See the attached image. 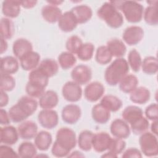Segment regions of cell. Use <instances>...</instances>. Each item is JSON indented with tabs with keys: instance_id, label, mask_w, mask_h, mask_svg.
Masks as SVG:
<instances>
[{
	"instance_id": "21",
	"label": "cell",
	"mask_w": 158,
	"mask_h": 158,
	"mask_svg": "<svg viewBox=\"0 0 158 158\" xmlns=\"http://www.w3.org/2000/svg\"><path fill=\"white\" fill-rule=\"evenodd\" d=\"M75 15L78 24H83L88 22L93 16L91 8L86 4L77 5L70 10Z\"/></svg>"
},
{
	"instance_id": "29",
	"label": "cell",
	"mask_w": 158,
	"mask_h": 158,
	"mask_svg": "<svg viewBox=\"0 0 158 158\" xmlns=\"http://www.w3.org/2000/svg\"><path fill=\"white\" fill-rule=\"evenodd\" d=\"M19 69V64L16 57L7 56L1 59V73L12 75L15 73Z\"/></svg>"
},
{
	"instance_id": "56",
	"label": "cell",
	"mask_w": 158,
	"mask_h": 158,
	"mask_svg": "<svg viewBox=\"0 0 158 158\" xmlns=\"http://www.w3.org/2000/svg\"><path fill=\"white\" fill-rule=\"evenodd\" d=\"M118 156L112 153V152L108 151L107 152H105L101 156V157H106V158H114V157H117Z\"/></svg>"
},
{
	"instance_id": "52",
	"label": "cell",
	"mask_w": 158,
	"mask_h": 158,
	"mask_svg": "<svg viewBox=\"0 0 158 158\" xmlns=\"http://www.w3.org/2000/svg\"><path fill=\"white\" fill-rule=\"evenodd\" d=\"M38 1H35V0H23V1H20V4H21V7L25 8V9H31L34 7Z\"/></svg>"
},
{
	"instance_id": "42",
	"label": "cell",
	"mask_w": 158,
	"mask_h": 158,
	"mask_svg": "<svg viewBox=\"0 0 158 158\" xmlns=\"http://www.w3.org/2000/svg\"><path fill=\"white\" fill-rule=\"evenodd\" d=\"M94 52V46L93 43L87 42L83 43L77 53V57L82 61H88L93 57Z\"/></svg>"
},
{
	"instance_id": "41",
	"label": "cell",
	"mask_w": 158,
	"mask_h": 158,
	"mask_svg": "<svg viewBox=\"0 0 158 158\" xmlns=\"http://www.w3.org/2000/svg\"><path fill=\"white\" fill-rule=\"evenodd\" d=\"M127 62L131 69L135 72H138L141 67L142 59L139 52L136 49H133L130 51L128 54Z\"/></svg>"
},
{
	"instance_id": "1",
	"label": "cell",
	"mask_w": 158,
	"mask_h": 158,
	"mask_svg": "<svg viewBox=\"0 0 158 158\" xmlns=\"http://www.w3.org/2000/svg\"><path fill=\"white\" fill-rule=\"evenodd\" d=\"M77 143L75 132L70 128L61 127L56 133V140L51 148V153L56 157H68Z\"/></svg>"
},
{
	"instance_id": "25",
	"label": "cell",
	"mask_w": 158,
	"mask_h": 158,
	"mask_svg": "<svg viewBox=\"0 0 158 158\" xmlns=\"http://www.w3.org/2000/svg\"><path fill=\"white\" fill-rule=\"evenodd\" d=\"M157 1H148L149 6L144 10L143 19L145 22L151 26H156L158 24L157 17Z\"/></svg>"
},
{
	"instance_id": "39",
	"label": "cell",
	"mask_w": 158,
	"mask_h": 158,
	"mask_svg": "<svg viewBox=\"0 0 158 158\" xmlns=\"http://www.w3.org/2000/svg\"><path fill=\"white\" fill-rule=\"evenodd\" d=\"M141 69L147 75H155L158 70V61L154 56H147L143 60Z\"/></svg>"
},
{
	"instance_id": "48",
	"label": "cell",
	"mask_w": 158,
	"mask_h": 158,
	"mask_svg": "<svg viewBox=\"0 0 158 158\" xmlns=\"http://www.w3.org/2000/svg\"><path fill=\"white\" fill-rule=\"evenodd\" d=\"M1 157H19L18 154L9 146L3 144L0 146Z\"/></svg>"
},
{
	"instance_id": "24",
	"label": "cell",
	"mask_w": 158,
	"mask_h": 158,
	"mask_svg": "<svg viewBox=\"0 0 158 158\" xmlns=\"http://www.w3.org/2000/svg\"><path fill=\"white\" fill-rule=\"evenodd\" d=\"M41 14L43 19L46 22L54 23L58 22L62 12L58 6L47 4L42 7Z\"/></svg>"
},
{
	"instance_id": "5",
	"label": "cell",
	"mask_w": 158,
	"mask_h": 158,
	"mask_svg": "<svg viewBox=\"0 0 158 158\" xmlns=\"http://www.w3.org/2000/svg\"><path fill=\"white\" fill-rule=\"evenodd\" d=\"M96 14L100 19L112 28H118L124 22L122 14L110 1L103 3Z\"/></svg>"
},
{
	"instance_id": "57",
	"label": "cell",
	"mask_w": 158,
	"mask_h": 158,
	"mask_svg": "<svg viewBox=\"0 0 158 158\" xmlns=\"http://www.w3.org/2000/svg\"><path fill=\"white\" fill-rule=\"evenodd\" d=\"M47 2L48 4H51L55 6H58L59 5H60L62 3L64 2V1H57V0H52V1H48Z\"/></svg>"
},
{
	"instance_id": "36",
	"label": "cell",
	"mask_w": 158,
	"mask_h": 158,
	"mask_svg": "<svg viewBox=\"0 0 158 158\" xmlns=\"http://www.w3.org/2000/svg\"><path fill=\"white\" fill-rule=\"evenodd\" d=\"M17 154L19 157L32 158L37 154V148L35 144L30 141H23L18 147Z\"/></svg>"
},
{
	"instance_id": "55",
	"label": "cell",
	"mask_w": 158,
	"mask_h": 158,
	"mask_svg": "<svg viewBox=\"0 0 158 158\" xmlns=\"http://www.w3.org/2000/svg\"><path fill=\"white\" fill-rule=\"evenodd\" d=\"M69 157H84L85 155L78 151H75L69 154Z\"/></svg>"
},
{
	"instance_id": "7",
	"label": "cell",
	"mask_w": 158,
	"mask_h": 158,
	"mask_svg": "<svg viewBox=\"0 0 158 158\" xmlns=\"http://www.w3.org/2000/svg\"><path fill=\"white\" fill-rule=\"evenodd\" d=\"M83 91L81 85L74 81H69L64 83L62 88L63 98L69 102H76L82 97Z\"/></svg>"
},
{
	"instance_id": "23",
	"label": "cell",
	"mask_w": 158,
	"mask_h": 158,
	"mask_svg": "<svg viewBox=\"0 0 158 158\" xmlns=\"http://www.w3.org/2000/svg\"><path fill=\"white\" fill-rule=\"evenodd\" d=\"M59 102L57 93L53 90H47L39 98L38 104L43 109H51Z\"/></svg>"
},
{
	"instance_id": "15",
	"label": "cell",
	"mask_w": 158,
	"mask_h": 158,
	"mask_svg": "<svg viewBox=\"0 0 158 158\" xmlns=\"http://www.w3.org/2000/svg\"><path fill=\"white\" fill-rule=\"evenodd\" d=\"M17 128L19 137L25 140L34 138L38 133L37 124L31 120H25L20 123Z\"/></svg>"
},
{
	"instance_id": "17",
	"label": "cell",
	"mask_w": 158,
	"mask_h": 158,
	"mask_svg": "<svg viewBox=\"0 0 158 158\" xmlns=\"http://www.w3.org/2000/svg\"><path fill=\"white\" fill-rule=\"evenodd\" d=\"M19 138L17 128L12 125H4L0 128L1 143L7 145L15 144Z\"/></svg>"
},
{
	"instance_id": "13",
	"label": "cell",
	"mask_w": 158,
	"mask_h": 158,
	"mask_svg": "<svg viewBox=\"0 0 158 158\" xmlns=\"http://www.w3.org/2000/svg\"><path fill=\"white\" fill-rule=\"evenodd\" d=\"M110 131L115 138L124 139L129 137L131 130L128 123L124 120L116 118L110 123Z\"/></svg>"
},
{
	"instance_id": "53",
	"label": "cell",
	"mask_w": 158,
	"mask_h": 158,
	"mask_svg": "<svg viewBox=\"0 0 158 158\" xmlns=\"http://www.w3.org/2000/svg\"><path fill=\"white\" fill-rule=\"evenodd\" d=\"M8 48V44L6 39L1 37V54H3L4 52H6Z\"/></svg>"
},
{
	"instance_id": "49",
	"label": "cell",
	"mask_w": 158,
	"mask_h": 158,
	"mask_svg": "<svg viewBox=\"0 0 158 158\" xmlns=\"http://www.w3.org/2000/svg\"><path fill=\"white\" fill-rule=\"evenodd\" d=\"M122 157L124 158H141L143 155L141 151L136 148H129L123 151Z\"/></svg>"
},
{
	"instance_id": "3",
	"label": "cell",
	"mask_w": 158,
	"mask_h": 158,
	"mask_svg": "<svg viewBox=\"0 0 158 158\" xmlns=\"http://www.w3.org/2000/svg\"><path fill=\"white\" fill-rule=\"evenodd\" d=\"M129 70L130 67L125 59L116 58L109 65L104 72L105 81L110 86H116L128 75Z\"/></svg>"
},
{
	"instance_id": "34",
	"label": "cell",
	"mask_w": 158,
	"mask_h": 158,
	"mask_svg": "<svg viewBox=\"0 0 158 158\" xmlns=\"http://www.w3.org/2000/svg\"><path fill=\"white\" fill-rule=\"evenodd\" d=\"M93 135V132L88 130H83L79 133L77 138V144L81 150L88 152L92 149Z\"/></svg>"
},
{
	"instance_id": "33",
	"label": "cell",
	"mask_w": 158,
	"mask_h": 158,
	"mask_svg": "<svg viewBox=\"0 0 158 158\" xmlns=\"http://www.w3.org/2000/svg\"><path fill=\"white\" fill-rule=\"evenodd\" d=\"M38 67L49 78L56 75L59 71V64L53 59L46 58L42 60Z\"/></svg>"
},
{
	"instance_id": "35",
	"label": "cell",
	"mask_w": 158,
	"mask_h": 158,
	"mask_svg": "<svg viewBox=\"0 0 158 158\" xmlns=\"http://www.w3.org/2000/svg\"><path fill=\"white\" fill-rule=\"evenodd\" d=\"M138 79L136 75L128 74L118 83L119 89L123 93H130L138 87Z\"/></svg>"
},
{
	"instance_id": "26",
	"label": "cell",
	"mask_w": 158,
	"mask_h": 158,
	"mask_svg": "<svg viewBox=\"0 0 158 158\" xmlns=\"http://www.w3.org/2000/svg\"><path fill=\"white\" fill-rule=\"evenodd\" d=\"M106 47L112 56L116 58L123 57L127 52V47L124 42L117 38H111L108 40Z\"/></svg>"
},
{
	"instance_id": "31",
	"label": "cell",
	"mask_w": 158,
	"mask_h": 158,
	"mask_svg": "<svg viewBox=\"0 0 158 158\" xmlns=\"http://www.w3.org/2000/svg\"><path fill=\"white\" fill-rule=\"evenodd\" d=\"M143 116V110L138 106L130 105L127 106L122 113V119L130 125Z\"/></svg>"
},
{
	"instance_id": "22",
	"label": "cell",
	"mask_w": 158,
	"mask_h": 158,
	"mask_svg": "<svg viewBox=\"0 0 158 158\" xmlns=\"http://www.w3.org/2000/svg\"><path fill=\"white\" fill-rule=\"evenodd\" d=\"M20 1L6 0L2 2V12L6 17L14 19L20 13Z\"/></svg>"
},
{
	"instance_id": "12",
	"label": "cell",
	"mask_w": 158,
	"mask_h": 158,
	"mask_svg": "<svg viewBox=\"0 0 158 158\" xmlns=\"http://www.w3.org/2000/svg\"><path fill=\"white\" fill-rule=\"evenodd\" d=\"M81 116V108L77 104H67L62 108L61 111L62 119L67 124H75L80 120Z\"/></svg>"
},
{
	"instance_id": "47",
	"label": "cell",
	"mask_w": 158,
	"mask_h": 158,
	"mask_svg": "<svg viewBox=\"0 0 158 158\" xmlns=\"http://www.w3.org/2000/svg\"><path fill=\"white\" fill-rule=\"evenodd\" d=\"M145 117L149 120L154 121L158 119V106L157 103H152L146 107L144 111Z\"/></svg>"
},
{
	"instance_id": "37",
	"label": "cell",
	"mask_w": 158,
	"mask_h": 158,
	"mask_svg": "<svg viewBox=\"0 0 158 158\" xmlns=\"http://www.w3.org/2000/svg\"><path fill=\"white\" fill-rule=\"evenodd\" d=\"M15 32L14 24L10 19L2 17L0 22L1 37L6 40L11 39Z\"/></svg>"
},
{
	"instance_id": "40",
	"label": "cell",
	"mask_w": 158,
	"mask_h": 158,
	"mask_svg": "<svg viewBox=\"0 0 158 158\" xmlns=\"http://www.w3.org/2000/svg\"><path fill=\"white\" fill-rule=\"evenodd\" d=\"M112 55L106 46H100L96 51L95 60L100 65L108 64L112 60Z\"/></svg>"
},
{
	"instance_id": "50",
	"label": "cell",
	"mask_w": 158,
	"mask_h": 158,
	"mask_svg": "<svg viewBox=\"0 0 158 158\" xmlns=\"http://www.w3.org/2000/svg\"><path fill=\"white\" fill-rule=\"evenodd\" d=\"M11 120L9 113L2 108L0 109V124L1 125H7L10 123Z\"/></svg>"
},
{
	"instance_id": "32",
	"label": "cell",
	"mask_w": 158,
	"mask_h": 158,
	"mask_svg": "<svg viewBox=\"0 0 158 158\" xmlns=\"http://www.w3.org/2000/svg\"><path fill=\"white\" fill-rule=\"evenodd\" d=\"M99 103L110 112H112L119 110L123 106L122 101L117 96L112 94H107L102 96Z\"/></svg>"
},
{
	"instance_id": "28",
	"label": "cell",
	"mask_w": 158,
	"mask_h": 158,
	"mask_svg": "<svg viewBox=\"0 0 158 158\" xmlns=\"http://www.w3.org/2000/svg\"><path fill=\"white\" fill-rule=\"evenodd\" d=\"M52 142L51 134L45 130H41L37 133L34 138V144L37 149L41 151H46L49 149Z\"/></svg>"
},
{
	"instance_id": "54",
	"label": "cell",
	"mask_w": 158,
	"mask_h": 158,
	"mask_svg": "<svg viewBox=\"0 0 158 158\" xmlns=\"http://www.w3.org/2000/svg\"><path fill=\"white\" fill-rule=\"evenodd\" d=\"M158 121L157 120H154L152 121L151 126H150V128H151V131L152 133H154V135H156V136H157V133H158Z\"/></svg>"
},
{
	"instance_id": "20",
	"label": "cell",
	"mask_w": 158,
	"mask_h": 158,
	"mask_svg": "<svg viewBox=\"0 0 158 158\" xmlns=\"http://www.w3.org/2000/svg\"><path fill=\"white\" fill-rule=\"evenodd\" d=\"M32 51V43L27 39L23 38H18L13 43L12 52L15 57L19 59L25 54Z\"/></svg>"
},
{
	"instance_id": "51",
	"label": "cell",
	"mask_w": 158,
	"mask_h": 158,
	"mask_svg": "<svg viewBox=\"0 0 158 158\" xmlns=\"http://www.w3.org/2000/svg\"><path fill=\"white\" fill-rule=\"evenodd\" d=\"M0 107L2 108L8 104L9 98L8 94L6 93V91L0 89Z\"/></svg>"
},
{
	"instance_id": "46",
	"label": "cell",
	"mask_w": 158,
	"mask_h": 158,
	"mask_svg": "<svg viewBox=\"0 0 158 158\" xmlns=\"http://www.w3.org/2000/svg\"><path fill=\"white\" fill-rule=\"evenodd\" d=\"M125 147L126 142L123 139L114 137V138H112L108 151L118 156V154L123 152L125 149Z\"/></svg>"
},
{
	"instance_id": "9",
	"label": "cell",
	"mask_w": 158,
	"mask_h": 158,
	"mask_svg": "<svg viewBox=\"0 0 158 158\" xmlns=\"http://www.w3.org/2000/svg\"><path fill=\"white\" fill-rule=\"evenodd\" d=\"M143 29L137 25H131L127 27L122 34L123 41L128 46L138 44L143 40Z\"/></svg>"
},
{
	"instance_id": "16",
	"label": "cell",
	"mask_w": 158,
	"mask_h": 158,
	"mask_svg": "<svg viewBox=\"0 0 158 158\" xmlns=\"http://www.w3.org/2000/svg\"><path fill=\"white\" fill-rule=\"evenodd\" d=\"M59 29L65 33H69L73 31L77 27V20L71 10L62 13L57 22Z\"/></svg>"
},
{
	"instance_id": "27",
	"label": "cell",
	"mask_w": 158,
	"mask_h": 158,
	"mask_svg": "<svg viewBox=\"0 0 158 158\" xmlns=\"http://www.w3.org/2000/svg\"><path fill=\"white\" fill-rule=\"evenodd\" d=\"M93 120L99 124L106 123L110 118V112L100 103L95 104L91 109Z\"/></svg>"
},
{
	"instance_id": "38",
	"label": "cell",
	"mask_w": 158,
	"mask_h": 158,
	"mask_svg": "<svg viewBox=\"0 0 158 158\" xmlns=\"http://www.w3.org/2000/svg\"><path fill=\"white\" fill-rule=\"evenodd\" d=\"M57 62L62 69L68 70L73 67L76 64L77 57L69 51H64L58 56Z\"/></svg>"
},
{
	"instance_id": "14",
	"label": "cell",
	"mask_w": 158,
	"mask_h": 158,
	"mask_svg": "<svg viewBox=\"0 0 158 158\" xmlns=\"http://www.w3.org/2000/svg\"><path fill=\"white\" fill-rule=\"evenodd\" d=\"M112 138L107 132L101 131L94 133L92 139V148L98 153L104 152L108 150Z\"/></svg>"
},
{
	"instance_id": "6",
	"label": "cell",
	"mask_w": 158,
	"mask_h": 158,
	"mask_svg": "<svg viewBox=\"0 0 158 158\" xmlns=\"http://www.w3.org/2000/svg\"><path fill=\"white\" fill-rule=\"evenodd\" d=\"M139 144L141 152L146 157H155L158 155L157 137L152 132L145 131L140 135Z\"/></svg>"
},
{
	"instance_id": "19",
	"label": "cell",
	"mask_w": 158,
	"mask_h": 158,
	"mask_svg": "<svg viewBox=\"0 0 158 158\" xmlns=\"http://www.w3.org/2000/svg\"><path fill=\"white\" fill-rule=\"evenodd\" d=\"M41 56L35 51H30L22 56L20 59V65L23 70L31 71L36 69L40 63Z\"/></svg>"
},
{
	"instance_id": "10",
	"label": "cell",
	"mask_w": 158,
	"mask_h": 158,
	"mask_svg": "<svg viewBox=\"0 0 158 158\" xmlns=\"http://www.w3.org/2000/svg\"><path fill=\"white\" fill-rule=\"evenodd\" d=\"M71 78L75 82L80 85L88 84L92 78L91 69L84 64L75 66L71 71Z\"/></svg>"
},
{
	"instance_id": "43",
	"label": "cell",
	"mask_w": 158,
	"mask_h": 158,
	"mask_svg": "<svg viewBox=\"0 0 158 158\" xmlns=\"http://www.w3.org/2000/svg\"><path fill=\"white\" fill-rule=\"evenodd\" d=\"M129 125L130 130L135 135H140L148 130L149 127V122L148 118L143 116Z\"/></svg>"
},
{
	"instance_id": "18",
	"label": "cell",
	"mask_w": 158,
	"mask_h": 158,
	"mask_svg": "<svg viewBox=\"0 0 158 158\" xmlns=\"http://www.w3.org/2000/svg\"><path fill=\"white\" fill-rule=\"evenodd\" d=\"M49 78L38 67H36L29 73L27 83L33 86L45 89L48 85Z\"/></svg>"
},
{
	"instance_id": "4",
	"label": "cell",
	"mask_w": 158,
	"mask_h": 158,
	"mask_svg": "<svg viewBox=\"0 0 158 158\" xmlns=\"http://www.w3.org/2000/svg\"><path fill=\"white\" fill-rule=\"evenodd\" d=\"M114 6L123 14L127 22L136 23L141 21L143 17L144 7L135 1H110Z\"/></svg>"
},
{
	"instance_id": "45",
	"label": "cell",
	"mask_w": 158,
	"mask_h": 158,
	"mask_svg": "<svg viewBox=\"0 0 158 158\" xmlns=\"http://www.w3.org/2000/svg\"><path fill=\"white\" fill-rule=\"evenodd\" d=\"M15 80L9 74L1 73L0 78V89L5 91H11L15 87Z\"/></svg>"
},
{
	"instance_id": "8",
	"label": "cell",
	"mask_w": 158,
	"mask_h": 158,
	"mask_svg": "<svg viewBox=\"0 0 158 158\" xmlns=\"http://www.w3.org/2000/svg\"><path fill=\"white\" fill-rule=\"evenodd\" d=\"M38 121L43 128L51 130L57 125L59 115L52 109H42L38 114Z\"/></svg>"
},
{
	"instance_id": "11",
	"label": "cell",
	"mask_w": 158,
	"mask_h": 158,
	"mask_svg": "<svg viewBox=\"0 0 158 158\" xmlns=\"http://www.w3.org/2000/svg\"><path fill=\"white\" fill-rule=\"evenodd\" d=\"M105 92L104 85L99 81L89 83L84 89L85 99L91 102H94L102 98Z\"/></svg>"
},
{
	"instance_id": "2",
	"label": "cell",
	"mask_w": 158,
	"mask_h": 158,
	"mask_svg": "<svg viewBox=\"0 0 158 158\" xmlns=\"http://www.w3.org/2000/svg\"><path fill=\"white\" fill-rule=\"evenodd\" d=\"M38 106V103L35 98L29 96H22L9 110L11 121L14 123H21L26 120L36 110Z\"/></svg>"
},
{
	"instance_id": "44",
	"label": "cell",
	"mask_w": 158,
	"mask_h": 158,
	"mask_svg": "<svg viewBox=\"0 0 158 158\" xmlns=\"http://www.w3.org/2000/svg\"><path fill=\"white\" fill-rule=\"evenodd\" d=\"M82 40L77 35L70 36L65 43V48L67 51L75 54H77L81 45L83 44Z\"/></svg>"
},
{
	"instance_id": "30",
	"label": "cell",
	"mask_w": 158,
	"mask_h": 158,
	"mask_svg": "<svg viewBox=\"0 0 158 158\" xmlns=\"http://www.w3.org/2000/svg\"><path fill=\"white\" fill-rule=\"evenodd\" d=\"M151 98L150 91L144 86L136 87L130 93V101L135 104H144L148 102Z\"/></svg>"
}]
</instances>
